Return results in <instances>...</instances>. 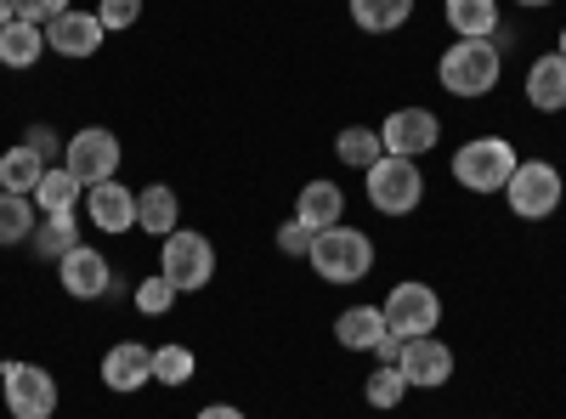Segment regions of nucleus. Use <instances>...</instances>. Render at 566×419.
Returning <instances> with one entry per match:
<instances>
[{
	"label": "nucleus",
	"mask_w": 566,
	"mask_h": 419,
	"mask_svg": "<svg viewBox=\"0 0 566 419\" xmlns=\"http://www.w3.org/2000/svg\"><path fill=\"white\" fill-rule=\"evenodd\" d=\"M176 188H165V181H154V188L136 193V227L142 232H159V239H170L176 232Z\"/></svg>",
	"instance_id": "aec40b11"
},
{
	"label": "nucleus",
	"mask_w": 566,
	"mask_h": 419,
	"mask_svg": "<svg viewBox=\"0 0 566 419\" xmlns=\"http://www.w3.org/2000/svg\"><path fill=\"white\" fill-rule=\"evenodd\" d=\"M103 18L97 12H63L57 23H45V45H52L57 57H74V63H85V57H97V45H103Z\"/></svg>",
	"instance_id": "f8f14e48"
},
{
	"label": "nucleus",
	"mask_w": 566,
	"mask_h": 419,
	"mask_svg": "<svg viewBox=\"0 0 566 419\" xmlns=\"http://www.w3.org/2000/svg\"><path fill=\"white\" fill-rule=\"evenodd\" d=\"M386 329L397 341H419V335H437V323H442V301L431 284H397L386 295Z\"/></svg>",
	"instance_id": "6e6552de"
},
{
	"label": "nucleus",
	"mask_w": 566,
	"mask_h": 419,
	"mask_svg": "<svg viewBox=\"0 0 566 419\" xmlns=\"http://www.w3.org/2000/svg\"><path fill=\"white\" fill-rule=\"evenodd\" d=\"M29 148H34V154H40L45 165H57V136L45 130V125H34V130H29Z\"/></svg>",
	"instance_id": "72a5a7b5"
},
{
	"label": "nucleus",
	"mask_w": 566,
	"mask_h": 419,
	"mask_svg": "<svg viewBox=\"0 0 566 419\" xmlns=\"http://www.w3.org/2000/svg\"><path fill=\"white\" fill-rule=\"evenodd\" d=\"M57 277H63V290H69L74 301H103V295L114 290L108 261H103L97 250H85V244H74V250L57 261Z\"/></svg>",
	"instance_id": "ddd939ff"
},
{
	"label": "nucleus",
	"mask_w": 566,
	"mask_h": 419,
	"mask_svg": "<svg viewBox=\"0 0 566 419\" xmlns=\"http://www.w3.org/2000/svg\"><path fill=\"white\" fill-rule=\"evenodd\" d=\"M74 244H80L74 239V216H45V227H34V239H29V250L40 261H63Z\"/></svg>",
	"instance_id": "bb28decb"
},
{
	"label": "nucleus",
	"mask_w": 566,
	"mask_h": 419,
	"mask_svg": "<svg viewBox=\"0 0 566 419\" xmlns=\"http://www.w3.org/2000/svg\"><path fill=\"white\" fill-rule=\"evenodd\" d=\"M0 193H7V188H0Z\"/></svg>",
	"instance_id": "58836bf2"
},
{
	"label": "nucleus",
	"mask_w": 566,
	"mask_h": 419,
	"mask_svg": "<svg viewBox=\"0 0 566 419\" xmlns=\"http://www.w3.org/2000/svg\"><path fill=\"white\" fill-rule=\"evenodd\" d=\"M199 419H244V413H239V408H232V402H210V408H205Z\"/></svg>",
	"instance_id": "f704fd0d"
},
{
	"label": "nucleus",
	"mask_w": 566,
	"mask_h": 419,
	"mask_svg": "<svg viewBox=\"0 0 566 419\" xmlns=\"http://www.w3.org/2000/svg\"><path fill=\"white\" fill-rule=\"evenodd\" d=\"M363 176H368V205L380 210V216H413L419 199H424V176H419L413 159L386 154L380 165H368Z\"/></svg>",
	"instance_id": "39448f33"
},
{
	"label": "nucleus",
	"mask_w": 566,
	"mask_h": 419,
	"mask_svg": "<svg viewBox=\"0 0 566 419\" xmlns=\"http://www.w3.org/2000/svg\"><path fill=\"white\" fill-rule=\"evenodd\" d=\"M448 29H459V40H493L499 7L493 0H448Z\"/></svg>",
	"instance_id": "4be33fe9"
},
{
	"label": "nucleus",
	"mask_w": 566,
	"mask_h": 419,
	"mask_svg": "<svg viewBox=\"0 0 566 419\" xmlns=\"http://www.w3.org/2000/svg\"><path fill=\"white\" fill-rule=\"evenodd\" d=\"M499 69H504V45L499 40H453L442 63H437V80L453 97H488L499 85Z\"/></svg>",
	"instance_id": "f257e3e1"
},
{
	"label": "nucleus",
	"mask_w": 566,
	"mask_h": 419,
	"mask_svg": "<svg viewBox=\"0 0 566 419\" xmlns=\"http://www.w3.org/2000/svg\"><path fill=\"white\" fill-rule=\"evenodd\" d=\"M335 154H340V165H352V170H368V165H380V159H386L380 130H368V125H346V130H340V143H335Z\"/></svg>",
	"instance_id": "a878e982"
},
{
	"label": "nucleus",
	"mask_w": 566,
	"mask_h": 419,
	"mask_svg": "<svg viewBox=\"0 0 566 419\" xmlns=\"http://www.w3.org/2000/svg\"><path fill=\"white\" fill-rule=\"evenodd\" d=\"M193 346H154V380L159 386H187L193 380Z\"/></svg>",
	"instance_id": "cd10ccee"
},
{
	"label": "nucleus",
	"mask_w": 566,
	"mask_h": 419,
	"mask_svg": "<svg viewBox=\"0 0 566 419\" xmlns=\"http://www.w3.org/2000/svg\"><path fill=\"white\" fill-rule=\"evenodd\" d=\"M340 210H346V193L335 188V181H306L301 199H295V221H306L312 232L340 227Z\"/></svg>",
	"instance_id": "a211bd4d"
},
{
	"label": "nucleus",
	"mask_w": 566,
	"mask_h": 419,
	"mask_svg": "<svg viewBox=\"0 0 566 419\" xmlns=\"http://www.w3.org/2000/svg\"><path fill=\"white\" fill-rule=\"evenodd\" d=\"M515 148L504 143V136H470V143L453 154V181L470 193H504L510 176H515Z\"/></svg>",
	"instance_id": "f03ea898"
},
{
	"label": "nucleus",
	"mask_w": 566,
	"mask_h": 419,
	"mask_svg": "<svg viewBox=\"0 0 566 419\" xmlns=\"http://www.w3.org/2000/svg\"><path fill=\"white\" fill-rule=\"evenodd\" d=\"M0 386H7L12 419H52L57 413V380L40 363H0Z\"/></svg>",
	"instance_id": "0eeeda50"
},
{
	"label": "nucleus",
	"mask_w": 566,
	"mask_h": 419,
	"mask_svg": "<svg viewBox=\"0 0 566 419\" xmlns=\"http://www.w3.org/2000/svg\"><path fill=\"white\" fill-rule=\"evenodd\" d=\"M85 216L103 232H130L136 227V193L119 188V181H97V188H85Z\"/></svg>",
	"instance_id": "2eb2a0df"
},
{
	"label": "nucleus",
	"mask_w": 566,
	"mask_h": 419,
	"mask_svg": "<svg viewBox=\"0 0 566 419\" xmlns=\"http://www.w3.org/2000/svg\"><path fill=\"white\" fill-rule=\"evenodd\" d=\"M413 18V0H352V23L368 34H391Z\"/></svg>",
	"instance_id": "b1692460"
},
{
	"label": "nucleus",
	"mask_w": 566,
	"mask_h": 419,
	"mask_svg": "<svg viewBox=\"0 0 566 419\" xmlns=\"http://www.w3.org/2000/svg\"><path fill=\"white\" fill-rule=\"evenodd\" d=\"M45 52V29L40 23H7L0 29V63L7 69H34Z\"/></svg>",
	"instance_id": "412c9836"
},
{
	"label": "nucleus",
	"mask_w": 566,
	"mask_h": 419,
	"mask_svg": "<svg viewBox=\"0 0 566 419\" xmlns=\"http://www.w3.org/2000/svg\"><path fill=\"white\" fill-rule=\"evenodd\" d=\"M560 57H566V29H560Z\"/></svg>",
	"instance_id": "4c0bfd02"
},
{
	"label": "nucleus",
	"mask_w": 566,
	"mask_h": 419,
	"mask_svg": "<svg viewBox=\"0 0 566 419\" xmlns=\"http://www.w3.org/2000/svg\"><path fill=\"white\" fill-rule=\"evenodd\" d=\"M363 397H368V408H397V402L408 397V380H402V368H397V363H380V368H374V375H368Z\"/></svg>",
	"instance_id": "c85d7f7f"
},
{
	"label": "nucleus",
	"mask_w": 566,
	"mask_h": 419,
	"mask_svg": "<svg viewBox=\"0 0 566 419\" xmlns=\"http://www.w3.org/2000/svg\"><path fill=\"white\" fill-rule=\"evenodd\" d=\"M34 221H40V205L29 193H0V244H29Z\"/></svg>",
	"instance_id": "393cba45"
},
{
	"label": "nucleus",
	"mask_w": 566,
	"mask_h": 419,
	"mask_svg": "<svg viewBox=\"0 0 566 419\" xmlns=\"http://www.w3.org/2000/svg\"><path fill=\"white\" fill-rule=\"evenodd\" d=\"M97 18H103V29H108V34H114V29H130V23L142 18V0H103Z\"/></svg>",
	"instance_id": "473e14b6"
},
{
	"label": "nucleus",
	"mask_w": 566,
	"mask_h": 419,
	"mask_svg": "<svg viewBox=\"0 0 566 419\" xmlns=\"http://www.w3.org/2000/svg\"><path fill=\"white\" fill-rule=\"evenodd\" d=\"M40 176H45V159H40L29 143L0 154V188H7V193H34V188H40Z\"/></svg>",
	"instance_id": "5701e85b"
},
{
	"label": "nucleus",
	"mask_w": 566,
	"mask_h": 419,
	"mask_svg": "<svg viewBox=\"0 0 566 419\" xmlns=\"http://www.w3.org/2000/svg\"><path fill=\"white\" fill-rule=\"evenodd\" d=\"M442 143V119L431 108H397L386 125H380V148L397 154V159H419Z\"/></svg>",
	"instance_id": "9d476101"
},
{
	"label": "nucleus",
	"mask_w": 566,
	"mask_h": 419,
	"mask_svg": "<svg viewBox=\"0 0 566 419\" xmlns=\"http://www.w3.org/2000/svg\"><path fill=\"white\" fill-rule=\"evenodd\" d=\"M12 23V0H0V29H7Z\"/></svg>",
	"instance_id": "c9c22d12"
},
{
	"label": "nucleus",
	"mask_w": 566,
	"mask_h": 419,
	"mask_svg": "<svg viewBox=\"0 0 566 419\" xmlns=\"http://www.w3.org/2000/svg\"><path fill=\"white\" fill-rule=\"evenodd\" d=\"M504 193H510V210L522 216V221H544V216H555V210H560L566 181H560V170H555L549 159H522Z\"/></svg>",
	"instance_id": "423d86ee"
},
{
	"label": "nucleus",
	"mask_w": 566,
	"mask_h": 419,
	"mask_svg": "<svg viewBox=\"0 0 566 419\" xmlns=\"http://www.w3.org/2000/svg\"><path fill=\"white\" fill-rule=\"evenodd\" d=\"M312 239H317V232H312L306 221H283V227H277V250H283V255H312Z\"/></svg>",
	"instance_id": "2f4dec72"
},
{
	"label": "nucleus",
	"mask_w": 566,
	"mask_h": 419,
	"mask_svg": "<svg viewBox=\"0 0 566 419\" xmlns=\"http://www.w3.org/2000/svg\"><path fill=\"white\" fill-rule=\"evenodd\" d=\"M397 368H402V380H408V386L431 391V386H448V380H453V352H448L437 335H419V341H402Z\"/></svg>",
	"instance_id": "9b49d317"
},
{
	"label": "nucleus",
	"mask_w": 566,
	"mask_h": 419,
	"mask_svg": "<svg viewBox=\"0 0 566 419\" xmlns=\"http://www.w3.org/2000/svg\"><path fill=\"white\" fill-rule=\"evenodd\" d=\"M522 7H555V0H522Z\"/></svg>",
	"instance_id": "e433bc0d"
},
{
	"label": "nucleus",
	"mask_w": 566,
	"mask_h": 419,
	"mask_svg": "<svg viewBox=\"0 0 566 419\" xmlns=\"http://www.w3.org/2000/svg\"><path fill=\"white\" fill-rule=\"evenodd\" d=\"M148 380H154V352H148V346H142V341L108 346V357H103V386H108V391L130 397V391H142Z\"/></svg>",
	"instance_id": "4468645a"
},
{
	"label": "nucleus",
	"mask_w": 566,
	"mask_h": 419,
	"mask_svg": "<svg viewBox=\"0 0 566 419\" xmlns=\"http://www.w3.org/2000/svg\"><path fill=\"white\" fill-rule=\"evenodd\" d=\"M312 272L323 277V284H357V277H368L374 266V244H368V232L357 227H328L312 239Z\"/></svg>",
	"instance_id": "7ed1b4c3"
},
{
	"label": "nucleus",
	"mask_w": 566,
	"mask_h": 419,
	"mask_svg": "<svg viewBox=\"0 0 566 419\" xmlns=\"http://www.w3.org/2000/svg\"><path fill=\"white\" fill-rule=\"evenodd\" d=\"M527 103H533L538 114H560V108H566V57H560V52H549V57L533 63V74H527Z\"/></svg>",
	"instance_id": "6ab92c4d"
},
{
	"label": "nucleus",
	"mask_w": 566,
	"mask_h": 419,
	"mask_svg": "<svg viewBox=\"0 0 566 419\" xmlns=\"http://www.w3.org/2000/svg\"><path fill=\"white\" fill-rule=\"evenodd\" d=\"M391 329H386V312L380 306H346L340 317H335V341L346 346V352H374Z\"/></svg>",
	"instance_id": "f3484780"
},
{
	"label": "nucleus",
	"mask_w": 566,
	"mask_h": 419,
	"mask_svg": "<svg viewBox=\"0 0 566 419\" xmlns=\"http://www.w3.org/2000/svg\"><path fill=\"white\" fill-rule=\"evenodd\" d=\"M29 199L40 205V216H74V205L85 199V181H80L69 165H45L40 188H34Z\"/></svg>",
	"instance_id": "dca6fc26"
},
{
	"label": "nucleus",
	"mask_w": 566,
	"mask_h": 419,
	"mask_svg": "<svg viewBox=\"0 0 566 419\" xmlns=\"http://www.w3.org/2000/svg\"><path fill=\"white\" fill-rule=\"evenodd\" d=\"M170 301H176V290L165 284V277H142V284H136V312L165 317V312H170Z\"/></svg>",
	"instance_id": "c756f323"
},
{
	"label": "nucleus",
	"mask_w": 566,
	"mask_h": 419,
	"mask_svg": "<svg viewBox=\"0 0 566 419\" xmlns=\"http://www.w3.org/2000/svg\"><path fill=\"white\" fill-rule=\"evenodd\" d=\"M63 165L85 181V188H97V181H114L119 176V136L103 130V125H85L69 136V148H63Z\"/></svg>",
	"instance_id": "1a4fd4ad"
},
{
	"label": "nucleus",
	"mask_w": 566,
	"mask_h": 419,
	"mask_svg": "<svg viewBox=\"0 0 566 419\" xmlns=\"http://www.w3.org/2000/svg\"><path fill=\"white\" fill-rule=\"evenodd\" d=\"M159 277H165V284H170L176 295L205 290L210 277H216V244L205 239V232L176 227L170 239H165V255H159Z\"/></svg>",
	"instance_id": "20e7f679"
},
{
	"label": "nucleus",
	"mask_w": 566,
	"mask_h": 419,
	"mask_svg": "<svg viewBox=\"0 0 566 419\" xmlns=\"http://www.w3.org/2000/svg\"><path fill=\"white\" fill-rule=\"evenodd\" d=\"M69 12V0H12V23H57Z\"/></svg>",
	"instance_id": "7c9ffc66"
}]
</instances>
